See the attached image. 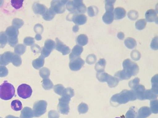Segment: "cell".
Wrapping results in <instances>:
<instances>
[{
	"mask_svg": "<svg viewBox=\"0 0 158 118\" xmlns=\"http://www.w3.org/2000/svg\"><path fill=\"white\" fill-rule=\"evenodd\" d=\"M146 25H147V21L145 19H139L135 24L136 28L138 30H142L144 29L146 27Z\"/></svg>",
	"mask_w": 158,
	"mask_h": 118,
	"instance_id": "36",
	"label": "cell"
},
{
	"mask_svg": "<svg viewBox=\"0 0 158 118\" xmlns=\"http://www.w3.org/2000/svg\"><path fill=\"white\" fill-rule=\"evenodd\" d=\"M78 109H79V110H85L86 111L88 109V108L87 105L86 104H85V103H82L79 105Z\"/></svg>",
	"mask_w": 158,
	"mask_h": 118,
	"instance_id": "53",
	"label": "cell"
},
{
	"mask_svg": "<svg viewBox=\"0 0 158 118\" xmlns=\"http://www.w3.org/2000/svg\"><path fill=\"white\" fill-rule=\"evenodd\" d=\"M56 43L52 40L48 39L45 41V45L41 50V56L43 58L48 57L55 48Z\"/></svg>",
	"mask_w": 158,
	"mask_h": 118,
	"instance_id": "8",
	"label": "cell"
},
{
	"mask_svg": "<svg viewBox=\"0 0 158 118\" xmlns=\"http://www.w3.org/2000/svg\"><path fill=\"white\" fill-rule=\"evenodd\" d=\"M34 117L33 110L29 107H25L21 112V118H32Z\"/></svg>",
	"mask_w": 158,
	"mask_h": 118,
	"instance_id": "21",
	"label": "cell"
},
{
	"mask_svg": "<svg viewBox=\"0 0 158 118\" xmlns=\"http://www.w3.org/2000/svg\"><path fill=\"white\" fill-rule=\"evenodd\" d=\"M0 118H1V117H0Z\"/></svg>",
	"mask_w": 158,
	"mask_h": 118,
	"instance_id": "60",
	"label": "cell"
},
{
	"mask_svg": "<svg viewBox=\"0 0 158 118\" xmlns=\"http://www.w3.org/2000/svg\"><path fill=\"white\" fill-rule=\"evenodd\" d=\"M39 74L40 76L43 79L47 78L50 76V71L46 67L41 68L39 71Z\"/></svg>",
	"mask_w": 158,
	"mask_h": 118,
	"instance_id": "37",
	"label": "cell"
},
{
	"mask_svg": "<svg viewBox=\"0 0 158 118\" xmlns=\"http://www.w3.org/2000/svg\"><path fill=\"white\" fill-rule=\"evenodd\" d=\"M26 50V47L24 44H17L15 48V52L19 55H21L25 53Z\"/></svg>",
	"mask_w": 158,
	"mask_h": 118,
	"instance_id": "30",
	"label": "cell"
},
{
	"mask_svg": "<svg viewBox=\"0 0 158 118\" xmlns=\"http://www.w3.org/2000/svg\"><path fill=\"white\" fill-rule=\"evenodd\" d=\"M35 38L38 41L41 40L42 39V36H41L40 34H36L35 37Z\"/></svg>",
	"mask_w": 158,
	"mask_h": 118,
	"instance_id": "56",
	"label": "cell"
},
{
	"mask_svg": "<svg viewBox=\"0 0 158 118\" xmlns=\"http://www.w3.org/2000/svg\"><path fill=\"white\" fill-rule=\"evenodd\" d=\"M12 25L13 26L15 27L17 29H19L23 26L24 25V21L20 18H14L12 21Z\"/></svg>",
	"mask_w": 158,
	"mask_h": 118,
	"instance_id": "41",
	"label": "cell"
},
{
	"mask_svg": "<svg viewBox=\"0 0 158 118\" xmlns=\"http://www.w3.org/2000/svg\"><path fill=\"white\" fill-rule=\"evenodd\" d=\"M68 1H52L50 8L55 14H63L65 10V5Z\"/></svg>",
	"mask_w": 158,
	"mask_h": 118,
	"instance_id": "10",
	"label": "cell"
},
{
	"mask_svg": "<svg viewBox=\"0 0 158 118\" xmlns=\"http://www.w3.org/2000/svg\"><path fill=\"white\" fill-rule=\"evenodd\" d=\"M136 97L133 91L123 90L118 94H115L112 97L111 101L119 104H124L129 100H136Z\"/></svg>",
	"mask_w": 158,
	"mask_h": 118,
	"instance_id": "1",
	"label": "cell"
},
{
	"mask_svg": "<svg viewBox=\"0 0 158 118\" xmlns=\"http://www.w3.org/2000/svg\"><path fill=\"white\" fill-rule=\"evenodd\" d=\"M132 89H133V92L135 93L136 97H137L139 99L141 100L145 99L144 91L145 89L144 86L141 85H138Z\"/></svg>",
	"mask_w": 158,
	"mask_h": 118,
	"instance_id": "16",
	"label": "cell"
},
{
	"mask_svg": "<svg viewBox=\"0 0 158 118\" xmlns=\"http://www.w3.org/2000/svg\"><path fill=\"white\" fill-rule=\"evenodd\" d=\"M35 42V39L32 37H27L24 40V43L27 46H32Z\"/></svg>",
	"mask_w": 158,
	"mask_h": 118,
	"instance_id": "48",
	"label": "cell"
},
{
	"mask_svg": "<svg viewBox=\"0 0 158 118\" xmlns=\"http://www.w3.org/2000/svg\"><path fill=\"white\" fill-rule=\"evenodd\" d=\"M85 62L81 57H77L70 60L69 67L73 71H77L81 69Z\"/></svg>",
	"mask_w": 158,
	"mask_h": 118,
	"instance_id": "11",
	"label": "cell"
},
{
	"mask_svg": "<svg viewBox=\"0 0 158 118\" xmlns=\"http://www.w3.org/2000/svg\"><path fill=\"white\" fill-rule=\"evenodd\" d=\"M5 118H19V117H15V116H13V115H8Z\"/></svg>",
	"mask_w": 158,
	"mask_h": 118,
	"instance_id": "57",
	"label": "cell"
},
{
	"mask_svg": "<svg viewBox=\"0 0 158 118\" xmlns=\"http://www.w3.org/2000/svg\"><path fill=\"white\" fill-rule=\"evenodd\" d=\"M98 13V7L94 6H89L88 8V14L89 17H94L97 15Z\"/></svg>",
	"mask_w": 158,
	"mask_h": 118,
	"instance_id": "38",
	"label": "cell"
},
{
	"mask_svg": "<svg viewBox=\"0 0 158 118\" xmlns=\"http://www.w3.org/2000/svg\"><path fill=\"white\" fill-rule=\"evenodd\" d=\"M125 35L123 32H120L117 34V37L120 40H123L124 38Z\"/></svg>",
	"mask_w": 158,
	"mask_h": 118,
	"instance_id": "54",
	"label": "cell"
},
{
	"mask_svg": "<svg viewBox=\"0 0 158 118\" xmlns=\"http://www.w3.org/2000/svg\"><path fill=\"white\" fill-rule=\"evenodd\" d=\"M119 80L118 78L115 77H113L111 75H109V78L107 80V82L110 87H114L118 85Z\"/></svg>",
	"mask_w": 158,
	"mask_h": 118,
	"instance_id": "31",
	"label": "cell"
},
{
	"mask_svg": "<svg viewBox=\"0 0 158 118\" xmlns=\"http://www.w3.org/2000/svg\"><path fill=\"white\" fill-rule=\"evenodd\" d=\"M56 44L55 49L58 51L62 53L63 55H65L70 53L71 49L69 47L64 44L59 38H56Z\"/></svg>",
	"mask_w": 158,
	"mask_h": 118,
	"instance_id": "13",
	"label": "cell"
},
{
	"mask_svg": "<svg viewBox=\"0 0 158 118\" xmlns=\"http://www.w3.org/2000/svg\"><path fill=\"white\" fill-rule=\"evenodd\" d=\"M48 103L45 100H39L35 102L33 106V113L35 117H39L47 111Z\"/></svg>",
	"mask_w": 158,
	"mask_h": 118,
	"instance_id": "6",
	"label": "cell"
},
{
	"mask_svg": "<svg viewBox=\"0 0 158 118\" xmlns=\"http://www.w3.org/2000/svg\"><path fill=\"white\" fill-rule=\"evenodd\" d=\"M157 96L152 92V90L148 89L144 93V97L148 99H154L157 98Z\"/></svg>",
	"mask_w": 158,
	"mask_h": 118,
	"instance_id": "40",
	"label": "cell"
},
{
	"mask_svg": "<svg viewBox=\"0 0 158 118\" xmlns=\"http://www.w3.org/2000/svg\"><path fill=\"white\" fill-rule=\"evenodd\" d=\"M67 19L69 21H73L77 25H83L87 22V17L83 14H77L71 12L67 15Z\"/></svg>",
	"mask_w": 158,
	"mask_h": 118,
	"instance_id": "7",
	"label": "cell"
},
{
	"mask_svg": "<svg viewBox=\"0 0 158 118\" xmlns=\"http://www.w3.org/2000/svg\"><path fill=\"white\" fill-rule=\"evenodd\" d=\"M128 17L131 20H135L138 17V13L135 10H130L128 13Z\"/></svg>",
	"mask_w": 158,
	"mask_h": 118,
	"instance_id": "44",
	"label": "cell"
},
{
	"mask_svg": "<svg viewBox=\"0 0 158 118\" xmlns=\"http://www.w3.org/2000/svg\"><path fill=\"white\" fill-rule=\"evenodd\" d=\"M33 90L29 85L22 84L17 88V94L20 97L23 99L28 98L32 95Z\"/></svg>",
	"mask_w": 158,
	"mask_h": 118,
	"instance_id": "9",
	"label": "cell"
},
{
	"mask_svg": "<svg viewBox=\"0 0 158 118\" xmlns=\"http://www.w3.org/2000/svg\"><path fill=\"white\" fill-rule=\"evenodd\" d=\"M76 42L80 46H85L88 42V38L85 34H81L77 37Z\"/></svg>",
	"mask_w": 158,
	"mask_h": 118,
	"instance_id": "24",
	"label": "cell"
},
{
	"mask_svg": "<svg viewBox=\"0 0 158 118\" xmlns=\"http://www.w3.org/2000/svg\"><path fill=\"white\" fill-rule=\"evenodd\" d=\"M96 61H97V57L94 54H89L87 57L86 59L87 63L89 65L93 64L95 63Z\"/></svg>",
	"mask_w": 158,
	"mask_h": 118,
	"instance_id": "43",
	"label": "cell"
},
{
	"mask_svg": "<svg viewBox=\"0 0 158 118\" xmlns=\"http://www.w3.org/2000/svg\"><path fill=\"white\" fill-rule=\"evenodd\" d=\"M139 78L138 77H135L134 78L133 80H131L130 82L128 83V85H129V87L131 88H133L135 87V86L139 84Z\"/></svg>",
	"mask_w": 158,
	"mask_h": 118,
	"instance_id": "50",
	"label": "cell"
},
{
	"mask_svg": "<svg viewBox=\"0 0 158 118\" xmlns=\"http://www.w3.org/2000/svg\"><path fill=\"white\" fill-rule=\"evenodd\" d=\"M56 14L54 13V11L50 8L49 9H48L47 12L43 15V18L45 20L47 21H50L52 20L54 17H55Z\"/></svg>",
	"mask_w": 158,
	"mask_h": 118,
	"instance_id": "27",
	"label": "cell"
},
{
	"mask_svg": "<svg viewBox=\"0 0 158 118\" xmlns=\"http://www.w3.org/2000/svg\"><path fill=\"white\" fill-rule=\"evenodd\" d=\"M66 7L68 11L77 14H85L86 11V7L83 1L79 0L68 1Z\"/></svg>",
	"mask_w": 158,
	"mask_h": 118,
	"instance_id": "3",
	"label": "cell"
},
{
	"mask_svg": "<svg viewBox=\"0 0 158 118\" xmlns=\"http://www.w3.org/2000/svg\"><path fill=\"white\" fill-rule=\"evenodd\" d=\"M119 118V117H116V118Z\"/></svg>",
	"mask_w": 158,
	"mask_h": 118,
	"instance_id": "59",
	"label": "cell"
},
{
	"mask_svg": "<svg viewBox=\"0 0 158 118\" xmlns=\"http://www.w3.org/2000/svg\"><path fill=\"white\" fill-rule=\"evenodd\" d=\"M115 1H105V10L106 11H114V3Z\"/></svg>",
	"mask_w": 158,
	"mask_h": 118,
	"instance_id": "39",
	"label": "cell"
},
{
	"mask_svg": "<svg viewBox=\"0 0 158 118\" xmlns=\"http://www.w3.org/2000/svg\"><path fill=\"white\" fill-rule=\"evenodd\" d=\"M43 30H44V28H43V26L40 24H37L34 27V30L37 33V34H42Z\"/></svg>",
	"mask_w": 158,
	"mask_h": 118,
	"instance_id": "51",
	"label": "cell"
},
{
	"mask_svg": "<svg viewBox=\"0 0 158 118\" xmlns=\"http://www.w3.org/2000/svg\"><path fill=\"white\" fill-rule=\"evenodd\" d=\"M15 94V88L12 84L5 81L0 85V98L9 100L12 98Z\"/></svg>",
	"mask_w": 158,
	"mask_h": 118,
	"instance_id": "2",
	"label": "cell"
},
{
	"mask_svg": "<svg viewBox=\"0 0 158 118\" xmlns=\"http://www.w3.org/2000/svg\"><path fill=\"white\" fill-rule=\"evenodd\" d=\"M106 64V61L105 59H103V58L100 59L99 61H98V62L95 65V70L97 71L98 73L104 72Z\"/></svg>",
	"mask_w": 158,
	"mask_h": 118,
	"instance_id": "22",
	"label": "cell"
},
{
	"mask_svg": "<svg viewBox=\"0 0 158 118\" xmlns=\"http://www.w3.org/2000/svg\"><path fill=\"white\" fill-rule=\"evenodd\" d=\"M13 53L10 51H7L0 54V65H8L10 62H12Z\"/></svg>",
	"mask_w": 158,
	"mask_h": 118,
	"instance_id": "14",
	"label": "cell"
},
{
	"mask_svg": "<svg viewBox=\"0 0 158 118\" xmlns=\"http://www.w3.org/2000/svg\"><path fill=\"white\" fill-rule=\"evenodd\" d=\"M32 8L35 14L42 15V16L46 13L48 9L45 5L38 2L34 3Z\"/></svg>",
	"mask_w": 158,
	"mask_h": 118,
	"instance_id": "15",
	"label": "cell"
},
{
	"mask_svg": "<svg viewBox=\"0 0 158 118\" xmlns=\"http://www.w3.org/2000/svg\"><path fill=\"white\" fill-rule=\"evenodd\" d=\"M123 70L130 77L134 76L137 74L139 71L138 65L132 61L130 59H127L123 62Z\"/></svg>",
	"mask_w": 158,
	"mask_h": 118,
	"instance_id": "4",
	"label": "cell"
},
{
	"mask_svg": "<svg viewBox=\"0 0 158 118\" xmlns=\"http://www.w3.org/2000/svg\"><path fill=\"white\" fill-rule=\"evenodd\" d=\"M42 87L46 90H50L53 87V85L51 80L49 78H45L42 82Z\"/></svg>",
	"mask_w": 158,
	"mask_h": 118,
	"instance_id": "32",
	"label": "cell"
},
{
	"mask_svg": "<svg viewBox=\"0 0 158 118\" xmlns=\"http://www.w3.org/2000/svg\"><path fill=\"white\" fill-rule=\"evenodd\" d=\"M64 88H65L63 85L59 84V85H57L54 86V91H55V93H57L58 95L61 96Z\"/></svg>",
	"mask_w": 158,
	"mask_h": 118,
	"instance_id": "42",
	"label": "cell"
},
{
	"mask_svg": "<svg viewBox=\"0 0 158 118\" xmlns=\"http://www.w3.org/2000/svg\"><path fill=\"white\" fill-rule=\"evenodd\" d=\"M8 42V37L4 31L0 32V48H3Z\"/></svg>",
	"mask_w": 158,
	"mask_h": 118,
	"instance_id": "29",
	"label": "cell"
},
{
	"mask_svg": "<svg viewBox=\"0 0 158 118\" xmlns=\"http://www.w3.org/2000/svg\"><path fill=\"white\" fill-rule=\"evenodd\" d=\"M73 30L74 32H78V30H79V26H77V25L74 26L73 27Z\"/></svg>",
	"mask_w": 158,
	"mask_h": 118,
	"instance_id": "55",
	"label": "cell"
},
{
	"mask_svg": "<svg viewBox=\"0 0 158 118\" xmlns=\"http://www.w3.org/2000/svg\"><path fill=\"white\" fill-rule=\"evenodd\" d=\"M126 47L129 49H134L136 46L137 43L135 40L133 38L128 37L124 41Z\"/></svg>",
	"mask_w": 158,
	"mask_h": 118,
	"instance_id": "25",
	"label": "cell"
},
{
	"mask_svg": "<svg viewBox=\"0 0 158 118\" xmlns=\"http://www.w3.org/2000/svg\"><path fill=\"white\" fill-rule=\"evenodd\" d=\"M5 33L8 37V41L9 44L11 47L15 46L18 41V36L19 31L18 29L13 26H10L7 28Z\"/></svg>",
	"mask_w": 158,
	"mask_h": 118,
	"instance_id": "5",
	"label": "cell"
},
{
	"mask_svg": "<svg viewBox=\"0 0 158 118\" xmlns=\"http://www.w3.org/2000/svg\"><path fill=\"white\" fill-rule=\"evenodd\" d=\"M141 57L140 53L138 50H134L131 52V57L135 61H138Z\"/></svg>",
	"mask_w": 158,
	"mask_h": 118,
	"instance_id": "46",
	"label": "cell"
},
{
	"mask_svg": "<svg viewBox=\"0 0 158 118\" xmlns=\"http://www.w3.org/2000/svg\"><path fill=\"white\" fill-rule=\"evenodd\" d=\"M109 75H110L104 72H101V73H97V77L100 82H107L108 78H109Z\"/></svg>",
	"mask_w": 158,
	"mask_h": 118,
	"instance_id": "35",
	"label": "cell"
},
{
	"mask_svg": "<svg viewBox=\"0 0 158 118\" xmlns=\"http://www.w3.org/2000/svg\"><path fill=\"white\" fill-rule=\"evenodd\" d=\"M11 107L14 110L19 111L21 110L23 108L22 102L18 100H13L11 103Z\"/></svg>",
	"mask_w": 158,
	"mask_h": 118,
	"instance_id": "28",
	"label": "cell"
},
{
	"mask_svg": "<svg viewBox=\"0 0 158 118\" xmlns=\"http://www.w3.org/2000/svg\"><path fill=\"white\" fill-rule=\"evenodd\" d=\"M31 50L32 51L35 53H39L41 51V49L39 45L36 44H34L31 46Z\"/></svg>",
	"mask_w": 158,
	"mask_h": 118,
	"instance_id": "52",
	"label": "cell"
},
{
	"mask_svg": "<svg viewBox=\"0 0 158 118\" xmlns=\"http://www.w3.org/2000/svg\"><path fill=\"white\" fill-rule=\"evenodd\" d=\"M114 77L118 78L119 80H127L131 78V77L123 70L118 71L117 73H115Z\"/></svg>",
	"mask_w": 158,
	"mask_h": 118,
	"instance_id": "26",
	"label": "cell"
},
{
	"mask_svg": "<svg viewBox=\"0 0 158 118\" xmlns=\"http://www.w3.org/2000/svg\"><path fill=\"white\" fill-rule=\"evenodd\" d=\"M103 22L106 24H110L114 19V15L113 11H106L102 18Z\"/></svg>",
	"mask_w": 158,
	"mask_h": 118,
	"instance_id": "20",
	"label": "cell"
},
{
	"mask_svg": "<svg viewBox=\"0 0 158 118\" xmlns=\"http://www.w3.org/2000/svg\"><path fill=\"white\" fill-rule=\"evenodd\" d=\"M83 48L82 46L78 45H75L73 48L72 52L69 55L70 60L77 57H79L83 52Z\"/></svg>",
	"mask_w": 158,
	"mask_h": 118,
	"instance_id": "18",
	"label": "cell"
},
{
	"mask_svg": "<svg viewBox=\"0 0 158 118\" xmlns=\"http://www.w3.org/2000/svg\"><path fill=\"white\" fill-rule=\"evenodd\" d=\"M114 18L116 20L122 19L125 17L126 12V10L123 7H116L114 11Z\"/></svg>",
	"mask_w": 158,
	"mask_h": 118,
	"instance_id": "19",
	"label": "cell"
},
{
	"mask_svg": "<svg viewBox=\"0 0 158 118\" xmlns=\"http://www.w3.org/2000/svg\"><path fill=\"white\" fill-rule=\"evenodd\" d=\"M150 47L153 50H158V37H155L153 38L151 43Z\"/></svg>",
	"mask_w": 158,
	"mask_h": 118,
	"instance_id": "49",
	"label": "cell"
},
{
	"mask_svg": "<svg viewBox=\"0 0 158 118\" xmlns=\"http://www.w3.org/2000/svg\"><path fill=\"white\" fill-rule=\"evenodd\" d=\"M9 74V71L5 66H0V77H3L7 76Z\"/></svg>",
	"mask_w": 158,
	"mask_h": 118,
	"instance_id": "45",
	"label": "cell"
},
{
	"mask_svg": "<svg viewBox=\"0 0 158 118\" xmlns=\"http://www.w3.org/2000/svg\"><path fill=\"white\" fill-rule=\"evenodd\" d=\"M45 63L44 58L40 56L37 59L33 61L32 62L33 67L36 69H39L44 65Z\"/></svg>",
	"mask_w": 158,
	"mask_h": 118,
	"instance_id": "23",
	"label": "cell"
},
{
	"mask_svg": "<svg viewBox=\"0 0 158 118\" xmlns=\"http://www.w3.org/2000/svg\"><path fill=\"white\" fill-rule=\"evenodd\" d=\"M70 98L62 96L59 99V104L58 106V109L60 112L64 114L68 113L69 110V103Z\"/></svg>",
	"mask_w": 158,
	"mask_h": 118,
	"instance_id": "12",
	"label": "cell"
},
{
	"mask_svg": "<svg viewBox=\"0 0 158 118\" xmlns=\"http://www.w3.org/2000/svg\"><path fill=\"white\" fill-rule=\"evenodd\" d=\"M146 20L149 22H158L157 12L153 9H149L146 12L145 14Z\"/></svg>",
	"mask_w": 158,
	"mask_h": 118,
	"instance_id": "17",
	"label": "cell"
},
{
	"mask_svg": "<svg viewBox=\"0 0 158 118\" xmlns=\"http://www.w3.org/2000/svg\"><path fill=\"white\" fill-rule=\"evenodd\" d=\"M3 2V1H0V4H1L2 5V3H1V2ZM2 6L1 5V4H0V6Z\"/></svg>",
	"mask_w": 158,
	"mask_h": 118,
	"instance_id": "58",
	"label": "cell"
},
{
	"mask_svg": "<svg viewBox=\"0 0 158 118\" xmlns=\"http://www.w3.org/2000/svg\"><path fill=\"white\" fill-rule=\"evenodd\" d=\"M11 5L15 9H18L23 6V1H11Z\"/></svg>",
	"mask_w": 158,
	"mask_h": 118,
	"instance_id": "47",
	"label": "cell"
},
{
	"mask_svg": "<svg viewBox=\"0 0 158 118\" xmlns=\"http://www.w3.org/2000/svg\"><path fill=\"white\" fill-rule=\"evenodd\" d=\"M11 62L15 66H16V67L20 66L22 63V58L19 55L13 53Z\"/></svg>",
	"mask_w": 158,
	"mask_h": 118,
	"instance_id": "34",
	"label": "cell"
},
{
	"mask_svg": "<svg viewBox=\"0 0 158 118\" xmlns=\"http://www.w3.org/2000/svg\"><path fill=\"white\" fill-rule=\"evenodd\" d=\"M158 74H156L152 77L151 79L152 84V92L155 94L158 93Z\"/></svg>",
	"mask_w": 158,
	"mask_h": 118,
	"instance_id": "33",
	"label": "cell"
}]
</instances>
